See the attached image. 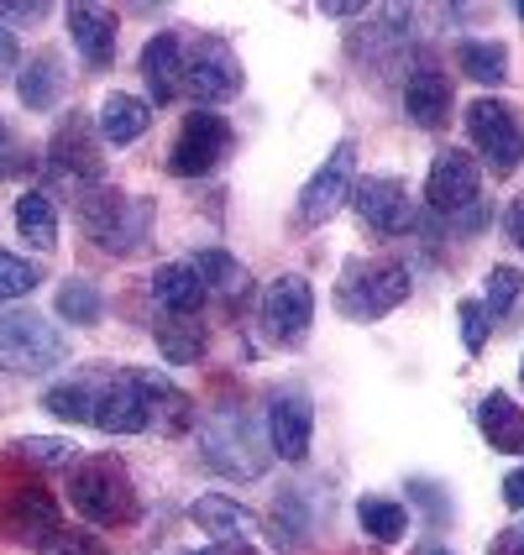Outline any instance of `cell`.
Masks as SVG:
<instances>
[{
	"mask_svg": "<svg viewBox=\"0 0 524 555\" xmlns=\"http://www.w3.org/2000/svg\"><path fill=\"white\" fill-rule=\"evenodd\" d=\"M200 446H205V462L231 482H257L273 462V446L257 435L252 414H242V409H216L200 425Z\"/></svg>",
	"mask_w": 524,
	"mask_h": 555,
	"instance_id": "cell-1",
	"label": "cell"
},
{
	"mask_svg": "<svg viewBox=\"0 0 524 555\" xmlns=\"http://www.w3.org/2000/svg\"><path fill=\"white\" fill-rule=\"evenodd\" d=\"M79 231H85L100 251L131 257V251L148 247L153 205H148V199H126L116 189H90V194L79 199Z\"/></svg>",
	"mask_w": 524,
	"mask_h": 555,
	"instance_id": "cell-2",
	"label": "cell"
},
{
	"mask_svg": "<svg viewBox=\"0 0 524 555\" xmlns=\"http://www.w3.org/2000/svg\"><path fill=\"white\" fill-rule=\"evenodd\" d=\"M409 299V268L404 262H378V257H357L346 262V273L336 283V309L357 325H372L383 314Z\"/></svg>",
	"mask_w": 524,
	"mask_h": 555,
	"instance_id": "cell-3",
	"label": "cell"
},
{
	"mask_svg": "<svg viewBox=\"0 0 524 555\" xmlns=\"http://www.w3.org/2000/svg\"><path fill=\"white\" fill-rule=\"evenodd\" d=\"M68 498H74V514L85 525H126L137 514V493H131V477H126L122 462L111 456H85L68 477Z\"/></svg>",
	"mask_w": 524,
	"mask_h": 555,
	"instance_id": "cell-4",
	"label": "cell"
},
{
	"mask_svg": "<svg viewBox=\"0 0 524 555\" xmlns=\"http://www.w3.org/2000/svg\"><path fill=\"white\" fill-rule=\"evenodd\" d=\"M68 357V340L53 320L31 314V309H11L0 314V367L16 372V377H37V372H53Z\"/></svg>",
	"mask_w": 524,
	"mask_h": 555,
	"instance_id": "cell-5",
	"label": "cell"
},
{
	"mask_svg": "<svg viewBox=\"0 0 524 555\" xmlns=\"http://www.w3.org/2000/svg\"><path fill=\"white\" fill-rule=\"evenodd\" d=\"M467 137H472V147L483 153V163L494 168V173H514L524 163V121L514 105H503L494 94H483V100H472L467 105Z\"/></svg>",
	"mask_w": 524,
	"mask_h": 555,
	"instance_id": "cell-6",
	"label": "cell"
},
{
	"mask_svg": "<svg viewBox=\"0 0 524 555\" xmlns=\"http://www.w3.org/2000/svg\"><path fill=\"white\" fill-rule=\"evenodd\" d=\"M184 90L200 100V111H216L242 94V63L226 37H200L184 42Z\"/></svg>",
	"mask_w": 524,
	"mask_h": 555,
	"instance_id": "cell-7",
	"label": "cell"
},
{
	"mask_svg": "<svg viewBox=\"0 0 524 555\" xmlns=\"http://www.w3.org/2000/svg\"><path fill=\"white\" fill-rule=\"evenodd\" d=\"M231 121L220 111H189L179 126V142L168 147V173L174 179H205L210 168H220L231 157Z\"/></svg>",
	"mask_w": 524,
	"mask_h": 555,
	"instance_id": "cell-8",
	"label": "cell"
},
{
	"mask_svg": "<svg viewBox=\"0 0 524 555\" xmlns=\"http://www.w3.org/2000/svg\"><path fill=\"white\" fill-rule=\"evenodd\" d=\"M263 331L273 346H305L309 325H315V288H309V278L299 273H283L273 278L268 288H263Z\"/></svg>",
	"mask_w": 524,
	"mask_h": 555,
	"instance_id": "cell-9",
	"label": "cell"
},
{
	"mask_svg": "<svg viewBox=\"0 0 524 555\" xmlns=\"http://www.w3.org/2000/svg\"><path fill=\"white\" fill-rule=\"evenodd\" d=\"M352 210H357L362 225L378 231V236H404V231H414V220H420V205H414L409 184H404V179H388V173L357 179V184H352Z\"/></svg>",
	"mask_w": 524,
	"mask_h": 555,
	"instance_id": "cell-10",
	"label": "cell"
},
{
	"mask_svg": "<svg viewBox=\"0 0 524 555\" xmlns=\"http://www.w3.org/2000/svg\"><path fill=\"white\" fill-rule=\"evenodd\" d=\"M425 199H431L435 216L462 220V210L477 220V205H483V179H477V163L462 153V147H446L435 153L431 179H425Z\"/></svg>",
	"mask_w": 524,
	"mask_h": 555,
	"instance_id": "cell-11",
	"label": "cell"
},
{
	"mask_svg": "<svg viewBox=\"0 0 524 555\" xmlns=\"http://www.w3.org/2000/svg\"><path fill=\"white\" fill-rule=\"evenodd\" d=\"M352 184H357V142H341L336 153L320 163V173L299 189V225L315 231V225H325V220L336 216L341 205L352 199Z\"/></svg>",
	"mask_w": 524,
	"mask_h": 555,
	"instance_id": "cell-12",
	"label": "cell"
},
{
	"mask_svg": "<svg viewBox=\"0 0 524 555\" xmlns=\"http://www.w3.org/2000/svg\"><path fill=\"white\" fill-rule=\"evenodd\" d=\"M315 440V403L305 388H278L268 399V446L278 462H305Z\"/></svg>",
	"mask_w": 524,
	"mask_h": 555,
	"instance_id": "cell-13",
	"label": "cell"
},
{
	"mask_svg": "<svg viewBox=\"0 0 524 555\" xmlns=\"http://www.w3.org/2000/svg\"><path fill=\"white\" fill-rule=\"evenodd\" d=\"M94 430L105 435H142L153 425V403H148V388L137 383V372L126 377H111L94 388Z\"/></svg>",
	"mask_w": 524,
	"mask_h": 555,
	"instance_id": "cell-14",
	"label": "cell"
},
{
	"mask_svg": "<svg viewBox=\"0 0 524 555\" xmlns=\"http://www.w3.org/2000/svg\"><path fill=\"white\" fill-rule=\"evenodd\" d=\"M5 525H11V534L27 545V551H42L48 555V545L63 534V514H59V498L48 493V488H16L11 493V503H5Z\"/></svg>",
	"mask_w": 524,
	"mask_h": 555,
	"instance_id": "cell-15",
	"label": "cell"
},
{
	"mask_svg": "<svg viewBox=\"0 0 524 555\" xmlns=\"http://www.w3.org/2000/svg\"><path fill=\"white\" fill-rule=\"evenodd\" d=\"M48 168L74 184H94L100 179V131L85 116H63L48 142Z\"/></svg>",
	"mask_w": 524,
	"mask_h": 555,
	"instance_id": "cell-16",
	"label": "cell"
},
{
	"mask_svg": "<svg viewBox=\"0 0 524 555\" xmlns=\"http://www.w3.org/2000/svg\"><path fill=\"white\" fill-rule=\"evenodd\" d=\"M63 22H68V37H74L85 68H111L116 63V11L111 5H68Z\"/></svg>",
	"mask_w": 524,
	"mask_h": 555,
	"instance_id": "cell-17",
	"label": "cell"
},
{
	"mask_svg": "<svg viewBox=\"0 0 524 555\" xmlns=\"http://www.w3.org/2000/svg\"><path fill=\"white\" fill-rule=\"evenodd\" d=\"M153 299L163 314H174V320H194L205 299H210V288H205V278L194 262H163L153 268Z\"/></svg>",
	"mask_w": 524,
	"mask_h": 555,
	"instance_id": "cell-18",
	"label": "cell"
},
{
	"mask_svg": "<svg viewBox=\"0 0 524 555\" xmlns=\"http://www.w3.org/2000/svg\"><path fill=\"white\" fill-rule=\"evenodd\" d=\"M451 79L440 74V68H409V79H404V116L414 126H425V131H440L446 116H451Z\"/></svg>",
	"mask_w": 524,
	"mask_h": 555,
	"instance_id": "cell-19",
	"label": "cell"
},
{
	"mask_svg": "<svg viewBox=\"0 0 524 555\" xmlns=\"http://www.w3.org/2000/svg\"><path fill=\"white\" fill-rule=\"evenodd\" d=\"M148 126H153V105H148L142 94L111 90L105 100H100V116H94L100 142H111V147H131V142H142V137H148Z\"/></svg>",
	"mask_w": 524,
	"mask_h": 555,
	"instance_id": "cell-20",
	"label": "cell"
},
{
	"mask_svg": "<svg viewBox=\"0 0 524 555\" xmlns=\"http://www.w3.org/2000/svg\"><path fill=\"white\" fill-rule=\"evenodd\" d=\"M189 519L205 529L210 540H257L263 534V519L252 514L247 503H237V498H226V493H205V498H194V508H189Z\"/></svg>",
	"mask_w": 524,
	"mask_h": 555,
	"instance_id": "cell-21",
	"label": "cell"
},
{
	"mask_svg": "<svg viewBox=\"0 0 524 555\" xmlns=\"http://www.w3.org/2000/svg\"><path fill=\"white\" fill-rule=\"evenodd\" d=\"M142 79H148L153 100H174V94L184 90V37L179 31L148 37V48H142Z\"/></svg>",
	"mask_w": 524,
	"mask_h": 555,
	"instance_id": "cell-22",
	"label": "cell"
},
{
	"mask_svg": "<svg viewBox=\"0 0 524 555\" xmlns=\"http://www.w3.org/2000/svg\"><path fill=\"white\" fill-rule=\"evenodd\" d=\"M477 430L503 456H524V409L509 393H488L477 403Z\"/></svg>",
	"mask_w": 524,
	"mask_h": 555,
	"instance_id": "cell-23",
	"label": "cell"
},
{
	"mask_svg": "<svg viewBox=\"0 0 524 555\" xmlns=\"http://www.w3.org/2000/svg\"><path fill=\"white\" fill-rule=\"evenodd\" d=\"M16 231H22L27 247H42V251L59 247V205H53L48 189H27L16 199Z\"/></svg>",
	"mask_w": 524,
	"mask_h": 555,
	"instance_id": "cell-24",
	"label": "cell"
},
{
	"mask_svg": "<svg viewBox=\"0 0 524 555\" xmlns=\"http://www.w3.org/2000/svg\"><path fill=\"white\" fill-rule=\"evenodd\" d=\"M16 100L27 111H53L63 100V63L53 53H37L22 63V79H16Z\"/></svg>",
	"mask_w": 524,
	"mask_h": 555,
	"instance_id": "cell-25",
	"label": "cell"
},
{
	"mask_svg": "<svg viewBox=\"0 0 524 555\" xmlns=\"http://www.w3.org/2000/svg\"><path fill=\"white\" fill-rule=\"evenodd\" d=\"M194 268H200L205 288H210V294H216L226 309H237L252 294V273L242 268V262H237V257H226L220 247H210L205 257H200V262H194Z\"/></svg>",
	"mask_w": 524,
	"mask_h": 555,
	"instance_id": "cell-26",
	"label": "cell"
},
{
	"mask_svg": "<svg viewBox=\"0 0 524 555\" xmlns=\"http://www.w3.org/2000/svg\"><path fill=\"white\" fill-rule=\"evenodd\" d=\"M357 525H362V534L368 540H378V545H394V540H404L409 534V508H404L399 498H362L357 503Z\"/></svg>",
	"mask_w": 524,
	"mask_h": 555,
	"instance_id": "cell-27",
	"label": "cell"
},
{
	"mask_svg": "<svg viewBox=\"0 0 524 555\" xmlns=\"http://www.w3.org/2000/svg\"><path fill=\"white\" fill-rule=\"evenodd\" d=\"M157 351L174 362V367H194L200 357H205V325H194V320H174V314H163L157 320Z\"/></svg>",
	"mask_w": 524,
	"mask_h": 555,
	"instance_id": "cell-28",
	"label": "cell"
},
{
	"mask_svg": "<svg viewBox=\"0 0 524 555\" xmlns=\"http://www.w3.org/2000/svg\"><path fill=\"white\" fill-rule=\"evenodd\" d=\"M137 383L148 388V403H153V420H163L168 430H189V399L157 372H137Z\"/></svg>",
	"mask_w": 524,
	"mask_h": 555,
	"instance_id": "cell-29",
	"label": "cell"
},
{
	"mask_svg": "<svg viewBox=\"0 0 524 555\" xmlns=\"http://www.w3.org/2000/svg\"><path fill=\"white\" fill-rule=\"evenodd\" d=\"M59 314L63 320H74V325H94V320L105 314L100 283H90V278H68V283L59 288Z\"/></svg>",
	"mask_w": 524,
	"mask_h": 555,
	"instance_id": "cell-30",
	"label": "cell"
},
{
	"mask_svg": "<svg viewBox=\"0 0 524 555\" xmlns=\"http://www.w3.org/2000/svg\"><path fill=\"white\" fill-rule=\"evenodd\" d=\"M462 74L467 79H477V85H503V74H509V53H503V42H462Z\"/></svg>",
	"mask_w": 524,
	"mask_h": 555,
	"instance_id": "cell-31",
	"label": "cell"
},
{
	"mask_svg": "<svg viewBox=\"0 0 524 555\" xmlns=\"http://www.w3.org/2000/svg\"><path fill=\"white\" fill-rule=\"evenodd\" d=\"M94 388L100 383H59V388H48V414H59L68 425H90L94 420Z\"/></svg>",
	"mask_w": 524,
	"mask_h": 555,
	"instance_id": "cell-32",
	"label": "cell"
},
{
	"mask_svg": "<svg viewBox=\"0 0 524 555\" xmlns=\"http://www.w3.org/2000/svg\"><path fill=\"white\" fill-rule=\"evenodd\" d=\"M520 294H524L520 268H494V273H488V294H483V314H488V320H503L509 309L520 305Z\"/></svg>",
	"mask_w": 524,
	"mask_h": 555,
	"instance_id": "cell-33",
	"label": "cell"
},
{
	"mask_svg": "<svg viewBox=\"0 0 524 555\" xmlns=\"http://www.w3.org/2000/svg\"><path fill=\"white\" fill-rule=\"evenodd\" d=\"M16 456L27 466H42V472H53V466H68L79 451L59 440V435H27V440H16Z\"/></svg>",
	"mask_w": 524,
	"mask_h": 555,
	"instance_id": "cell-34",
	"label": "cell"
},
{
	"mask_svg": "<svg viewBox=\"0 0 524 555\" xmlns=\"http://www.w3.org/2000/svg\"><path fill=\"white\" fill-rule=\"evenodd\" d=\"M273 534L283 551H294V545H305L309 540V514H305V498L283 493L278 498V519H273Z\"/></svg>",
	"mask_w": 524,
	"mask_h": 555,
	"instance_id": "cell-35",
	"label": "cell"
},
{
	"mask_svg": "<svg viewBox=\"0 0 524 555\" xmlns=\"http://www.w3.org/2000/svg\"><path fill=\"white\" fill-rule=\"evenodd\" d=\"M31 288H37V262L16 257V251H0V299L5 305L11 299H27Z\"/></svg>",
	"mask_w": 524,
	"mask_h": 555,
	"instance_id": "cell-36",
	"label": "cell"
},
{
	"mask_svg": "<svg viewBox=\"0 0 524 555\" xmlns=\"http://www.w3.org/2000/svg\"><path fill=\"white\" fill-rule=\"evenodd\" d=\"M488 325H494V320L483 314V305H477V299H467V305L457 309V331H462V346L472 351V357L488 346Z\"/></svg>",
	"mask_w": 524,
	"mask_h": 555,
	"instance_id": "cell-37",
	"label": "cell"
},
{
	"mask_svg": "<svg viewBox=\"0 0 524 555\" xmlns=\"http://www.w3.org/2000/svg\"><path fill=\"white\" fill-rule=\"evenodd\" d=\"M48 22V5H16V0H0V27H42Z\"/></svg>",
	"mask_w": 524,
	"mask_h": 555,
	"instance_id": "cell-38",
	"label": "cell"
},
{
	"mask_svg": "<svg viewBox=\"0 0 524 555\" xmlns=\"http://www.w3.org/2000/svg\"><path fill=\"white\" fill-rule=\"evenodd\" d=\"M48 555H111V551H105L94 534H85V529H79V534H68V529H63L59 540L48 545Z\"/></svg>",
	"mask_w": 524,
	"mask_h": 555,
	"instance_id": "cell-39",
	"label": "cell"
},
{
	"mask_svg": "<svg viewBox=\"0 0 524 555\" xmlns=\"http://www.w3.org/2000/svg\"><path fill=\"white\" fill-rule=\"evenodd\" d=\"M488 555H524V525H509L494 534V545H488Z\"/></svg>",
	"mask_w": 524,
	"mask_h": 555,
	"instance_id": "cell-40",
	"label": "cell"
},
{
	"mask_svg": "<svg viewBox=\"0 0 524 555\" xmlns=\"http://www.w3.org/2000/svg\"><path fill=\"white\" fill-rule=\"evenodd\" d=\"M503 236L524 251V194L520 199H509V210H503Z\"/></svg>",
	"mask_w": 524,
	"mask_h": 555,
	"instance_id": "cell-41",
	"label": "cell"
},
{
	"mask_svg": "<svg viewBox=\"0 0 524 555\" xmlns=\"http://www.w3.org/2000/svg\"><path fill=\"white\" fill-rule=\"evenodd\" d=\"M16 68H22V48H16V37H11V31L0 27V79H11Z\"/></svg>",
	"mask_w": 524,
	"mask_h": 555,
	"instance_id": "cell-42",
	"label": "cell"
},
{
	"mask_svg": "<svg viewBox=\"0 0 524 555\" xmlns=\"http://www.w3.org/2000/svg\"><path fill=\"white\" fill-rule=\"evenodd\" d=\"M503 503H509V508H520V514H524V466H514V472L503 477Z\"/></svg>",
	"mask_w": 524,
	"mask_h": 555,
	"instance_id": "cell-43",
	"label": "cell"
},
{
	"mask_svg": "<svg viewBox=\"0 0 524 555\" xmlns=\"http://www.w3.org/2000/svg\"><path fill=\"white\" fill-rule=\"evenodd\" d=\"M194 555H257V545H247V540H216L210 551H194Z\"/></svg>",
	"mask_w": 524,
	"mask_h": 555,
	"instance_id": "cell-44",
	"label": "cell"
},
{
	"mask_svg": "<svg viewBox=\"0 0 524 555\" xmlns=\"http://www.w3.org/2000/svg\"><path fill=\"white\" fill-rule=\"evenodd\" d=\"M11 173V137H5V121H0V179Z\"/></svg>",
	"mask_w": 524,
	"mask_h": 555,
	"instance_id": "cell-45",
	"label": "cell"
},
{
	"mask_svg": "<svg viewBox=\"0 0 524 555\" xmlns=\"http://www.w3.org/2000/svg\"><path fill=\"white\" fill-rule=\"evenodd\" d=\"M414 555H451V551H446L440 540H420V545H414Z\"/></svg>",
	"mask_w": 524,
	"mask_h": 555,
	"instance_id": "cell-46",
	"label": "cell"
},
{
	"mask_svg": "<svg viewBox=\"0 0 524 555\" xmlns=\"http://www.w3.org/2000/svg\"><path fill=\"white\" fill-rule=\"evenodd\" d=\"M520 383H524V362H520Z\"/></svg>",
	"mask_w": 524,
	"mask_h": 555,
	"instance_id": "cell-47",
	"label": "cell"
},
{
	"mask_svg": "<svg viewBox=\"0 0 524 555\" xmlns=\"http://www.w3.org/2000/svg\"><path fill=\"white\" fill-rule=\"evenodd\" d=\"M520 22H524V5H520Z\"/></svg>",
	"mask_w": 524,
	"mask_h": 555,
	"instance_id": "cell-48",
	"label": "cell"
}]
</instances>
